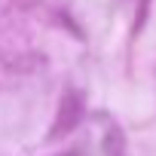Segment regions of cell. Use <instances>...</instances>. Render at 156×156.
<instances>
[{
    "instance_id": "2",
    "label": "cell",
    "mask_w": 156,
    "mask_h": 156,
    "mask_svg": "<svg viewBox=\"0 0 156 156\" xmlns=\"http://www.w3.org/2000/svg\"><path fill=\"white\" fill-rule=\"evenodd\" d=\"M104 150H107V156H126V141H122L119 129H110V135L104 141Z\"/></svg>"
},
{
    "instance_id": "1",
    "label": "cell",
    "mask_w": 156,
    "mask_h": 156,
    "mask_svg": "<svg viewBox=\"0 0 156 156\" xmlns=\"http://www.w3.org/2000/svg\"><path fill=\"white\" fill-rule=\"evenodd\" d=\"M80 116H83V98H80V92H70V95H64V101H61V110H58V119H55V126H52V138H58V135H67L76 122H80Z\"/></svg>"
}]
</instances>
